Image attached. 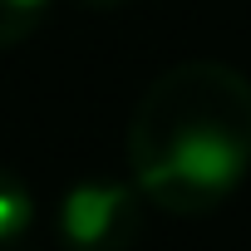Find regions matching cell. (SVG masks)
I'll return each instance as SVG.
<instances>
[{
  "mask_svg": "<svg viewBox=\"0 0 251 251\" xmlns=\"http://www.w3.org/2000/svg\"><path fill=\"white\" fill-rule=\"evenodd\" d=\"M54 0H0V50H15L20 40H30Z\"/></svg>",
  "mask_w": 251,
  "mask_h": 251,
  "instance_id": "obj_4",
  "label": "cell"
},
{
  "mask_svg": "<svg viewBox=\"0 0 251 251\" xmlns=\"http://www.w3.org/2000/svg\"><path fill=\"white\" fill-rule=\"evenodd\" d=\"M30 226H35V197H30V187L15 168L0 163V251L25 241Z\"/></svg>",
  "mask_w": 251,
  "mask_h": 251,
  "instance_id": "obj_3",
  "label": "cell"
},
{
  "mask_svg": "<svg viewBox=\"0 0 251 251\" xmlns=\"http://www.w3.org/2000/svg\"><path fill=\"white\" fill-rule=\"evenodd\" d=\"M84 5H118V0H84Z\"/></svg>",
  "mask_w": 251,
  "mask_h": 251,
  "instance_id": "obj_5",
  "label": "cell"
},
{
  "mask_svg": "<svg viewBox=\"0 0 251 251\" xmlns=\"http://www.w3.org/2000/svg\"><path fill=\"white\" fill-rule=\"evenodd\" d=\"M54 226L69 251H133L143 236V192L118 177H79L64 187Z\"/></svg>",
  "mask_w": 251,
  "mask_h": 251,
  "instance_id": "obj_2",
  "label": "cell"
},
{
  "mask_svg": "<svg viewBox=\"0 0 251 251\" xmlns=\"http://www.w3.org/2000/svg\"><path fill=\"white\" fill-rule=\"evenodd\" d=\"M251 173V79L222 59L163 69L128 118V182L173 217L222 207Z\"/></svg>",
  "mask_w": 251,
  "mask_h": 251,
  "instance_id": "obj_1",
  "label": "cell"
}]
</instances>
